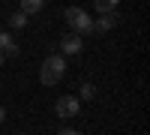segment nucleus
<instances>
[{"instance_id": "f257e3e1", "label": "nucleus", "mask_w": 150, "mask_h": 135, "mask_svg": "<svg viewBox=\"0 0 150 135\" xmlns=\"http://www.w3.org/2000/svg\"><path fill=\"white\" fill-rule=\"evenodd\" d=\"M63 75H66V60H63V54H51V57L42 60V66H39V81L45 84V87L60 84Z\"/></svg>"}, {"instance_id": "f03ea898", "label": "nucleus", "mask_w": 150, "mask_h": 135, "mask_svg": "<svg viewBox=\"0 0 150 135\" xmlns=\"http://www.w3.org/2000/svg\"><path fill=\"white\" fill-rule=\"evenodd\" d=\"M63 21L69 24V30H72V33H78V36H81V33H93V18L87 15L81 6H66Z\"/></svg>"}, {"instance_id": "7ed1b4c3", "label": "nucleus", "mask_w": 150, "mask_h": 135, "mask_svg": "<svg viewBox=\"0 0 150 135\" xmlns=\"http://www.w3.org/2000/svg\"><path fill=\"white\" fill-rule=\"evenodd\" d=\"M54 111H57V117H63V120L78 117V111H81V99H78V96H60L57 105H54Z\"/></svg>"}, {"instance_id": "20e7f679", "label": "nucleus", "mask_w": 150, "mask_h": 135, "mask_svg": "<svg viewBox=\"0 0 150 135\" xmlns=\"http://www.w3.org/2000/svg\"><path fill=\"white\" fill-rule=\"evenodd\" d=\"M81 51H84V39L78 33H66L63 39H60V54L72 57V54H81Z\"/></svg>"}, {"instance_id": "39448f33", "label": "nucleus", "mask_w": 150, "mask_h": 135, "mask_svg": "<svg viewBox=\"0 0 150 135\" xmlns=\"http://www.w3.org/2000/svg\"><path fill=\"white\" fill-rule=\"evenodd\" d=\"M117 24H120V12L114 9V12H105V15H99V21H93V30L105 33V30H114Z\"/></svg>"}, {"instance_id": "423d86ee", "label": "nucleus", "mask_w": 150, "mask_h": 135, "mask_svg": "<svg viewBox=\"0 0 150 135\" xmlns=\"http://www.w3.org/2000/svg\"><path fill=\"white\" fill-rule=\"evenodd\" d=\"M0 54L3 57H15L18 54V45H15V39L9 33H0Z\"/></svg>"}, {"instance_id": "0eeeda50", "label": "nucleus", "mask_w": 150, "mask_h": 135, "mask_svg": "<svg viewBox=\"0 0 150 135\" xmlns=\"http://www.w3.org/2000/svg\"><path fill=\"white\" fill-rule=\"evenodd\" d=\"M18 3H21V12H24V15H36V12L45 6V0H18Z\"/></svg>"}, {"instance_id": "6e6552de", "label": "nucleus", "mask_w": 150, "mask_h": 135, "mask_svg": "<svg viewBox=\"0 0 150 135\" xmlns=\"http://www.w3.org/2000/svg\"><path fill=\"white\" fill-rule=\"evenodd\" d=\"M120 0H93V9L99 12V15H105V12H114Z\"/></svg>"}, {"instance_id": "1a4fd4ad", "label": "nucleus", "mask_w": 150, "mask_h": 135, "mask_svg": "<svg viewBox=\"0 0 150 135\" xmlns=\"http://www.w3.org/2000/svg\"><path fill=\"white\" fill-rule=\"evenodd\" d=\"M9 24H12V27H15V30H21V27H27V15H24V12L18 9L15 15H9Z\"/></svg>"}, {"instance_id": "9d476101", "label": "nucleus", "mask_w": 150, "mask_h": 135, "mask_svg": "<svg viewBox=\"0 0 150 135\" xmlns=\"http://www.w3.org/2000/svg\"><path fill=\"white\" fill-rule=\"evenodd\" d=\"M81 96H84V99H93V96H96L93 84H81Z\"/></svg>"}, {"instance_id": "9b49d317", "label": "nucleus", "mask_w": 150, "mask_h": 135, "mask_svg": "<svg viewBox=\"0 0 150 135\" xmlns=\"http://www.w3.org/2000/svg\"><path fill=\"white\" fill-rule=\"evenodd\" d=\"M57 135H81V132H78V129H60Z\"/></svg>"}, {"instance_id": "f8f14e48", "label": "nucleus", "mask_w": 150, "mask_h": 135, "mask_svg": "<svg viewBox=\"0 0 150 135\" xmlns=\"http://www.w3.org/2000/svg\"><path fill=\"white\" fill-rule=\"evenodd\" d=\"M3 120H6V108L0 105V123H3Z\"/></svg>"}, {"instance_id": "ddd939ff", "label": "nucleus", "mask_w": 150, "mask_h": 135, "mask_svg": "<svg viewBox=\"0 0 150 135\" xmlns=\"http://www.w3.org/2000/svg\"><path fill=\"white\" fill-rule=\"evenodd\" d=\"M0 63H3V54H0Z\"/></svg>"}]
</instances>
